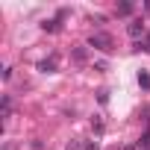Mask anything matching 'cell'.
Segmentation results:
<instances>
[{
  "instance_id": "6da1fadb",
  "label": "cell",
  "mask_w": 150,
  "mask_h": 150,
  "mask_svg": "<svg viewBox=\"0 0 150 150\" xmlns=\"http://www.w3.org/2000/svg\"><path fill=\"white\" fill-rule=\"evenodd\" d=\"M88 47H94V50H100V53H112V50H115V41H112L109 33H91Z\"/></svg>"
},
{
  "instance_id": "7a4b0ae2",
  "label": "cell",
  "mask_w": 150,
  "mask_h": 150,
  "mask_svg": "<svg viewBox=\"0 0 150 150\" xmlns=\"http://www.w3.org/2000/svg\"><path fill=\"white\" fill-rule=\"evenodd\" d=\"M127 33H129V38H141V35H147V27H144V21H129L127 24Z\"/></svg>"
},
{
  "instance_id": "3957f363",
  "label": "cell",
  "mask_w": 150,
  "mask_h": 150,
  "mask_svg": "<svg viewBox=\"0 0 150 150\" xmlns=\"http://www.w3.org/2000/svg\"><path fill=\"white\" fill-rule=\"evenodd\" d=\"M0 115H3V121H9V118H12V97H9V94H3V103H0Z\"/></svg>"
},
{
  "instance_id": "277c9868",
  "label": "cell",
  "mask_w": 150,
  "mask_h": 150,
  "mask_svg": "<svg viewBox=\"0 0 150 150\" xmlns=\"http://www.w3.org/2000/svg\"><path fill=\"white\" fill-rule=\"evenodd\" d=\"M38 71H44V74H53V71H56V56H50V59L38 62Z\"/></svg>"
},
{
  "instance_id": "5b68a950",
  "label": "cell",
  "mask_w": 150,
  "mask_h": 150,
  "mask_svg": "<svg viewBox=\"0 0 150 150\" xmlns=\"http://www.w3.org/2000/svg\"><path fill=\"white\" fill-rule=\"evenodd\" d=\"M132 9H135L132 3H118V9H115V15H118V18H127V15H132Z\"/></svg>"
},
{
  "instance_id": "8992f818",
  "label": "cell",
  "mask_w": 150,
  "mask_h": 150,
  "mask_svg": "<svg viewBox=\"0 0 150 150\" xmlns=\"http://www.w3.org/2000/svg\"><path fill=\"white\" fill-rule=\"evenodd\" d=\"M41 30H44V33H56V30H59V18H53V21H44V24H41Z\"/></svg>"
},
{
  "instance_id": "52a82bcc",
  "label": "cell",
  "mask_w": 150,
  "mask_h": 150,
  "mask_svg": "<svg viewBox=\"0 0 150 150\" xmlns=\"http://www.w3.org/2000/svg\"><path fill=\"white\" fill-rule=\"evenodd\" d=\"M135 50H144V53H150V35H144V41H138V44H135Z\"/></svg>"
},
{
  "instance_id": "ba28073f",
  "label": "cell",
  "mask_w": 150,
  "mask_h": 150,
  "mask_svg": "<svg viewBox=\"0 0 150 150\" xmlns=\"http://www.w3.org/2000/svg\"><path fill=\"white\" fill-rule=\"evenodd\" d=\"M138 83H141V88H150V74L141 71V74H138Z\"/></svg>"
},
{
  "instance_id": "9c48e42d",
  "label": "cell",
  "mask_w": 150,
  "mask_h": 150,
  "mask_svg": "<svg viewBox=\"0 0 150 150\" xmlns=\"http://www.w3.org/2000/svg\"><path fill=\"white\" fill-rule=\"evenodd\" d=\"M65 150H86V144L83 141H77V138H74V141H68V147Z\"/></svg>"
},
{
  "instance_id": "30bf717a",
  "label": "cell",
  "mask_w": 150,
  "mask_h": 150,
  "mask_svg": "<svg viewBox=\"0 0 150 150\" xmlns=\"http://www.w3.org/2000/svg\"><path fill=\"white\" fill-rule=\"evenodd\" d=\"M74 59H77V62H86V50L77 47V50H74Z\"/></svg>"
},
{
  "instance_id": "8fae6325",
  "label": "cell",
  "mask_w": 150,
  "mask_h": 150,
  "mask_svg": "<svg viewBox=\"0 0 150 150\" xmlns=\"http://www.w3.org/2000/svg\"><path fill=\"white\" fill-rule=\"evenodd\" d=\"M91 129H94L97 135H103V121H91Z\"/></svg>"
},
{
  "instance_id": "7c38bea8",
  "label": "cell",
  "mask_w": 150,
  "mask_h": 150,
  "mask_svg": "<svg viewBox=\"0 0 150 150\" xmlns=\"http://www.w3.org/2000/svg\"><path fill=\"white\" fill-rule=\"evenodd\" d=\"M141 147H144V150H150V129L144 132V138H141Z\"/></svg>"
},
{
  "instance_id": "4fadbf2b",
  "label": "cell",
  "mask_w": 150,
  "mask_h": 150,
  "mask_svg": "<svg viewBox=\"0 0 150 150\" xmlns=\"http://www.w3.org/2000/svg\"><path fill=\"white\" fill-rule=\"evenodd\" d=\"M86 150H100V144L97 141H86Z\"/></svg>"
},
{
  "instance_id": "5bb4252c",
  "label": "cell",
  "mask_w": 150,
  "mask_h": 150,
  "mask_svg": "<svg viewBox=\"0 0 150 150\" xmlns=\"http://www.w3.org/2000/svg\"><path fill=\"white\" fill-rule=\"evenodd\" d=\"M112 150H135V144H127V147H112Z\"/></svg>"
}]
</instances>
